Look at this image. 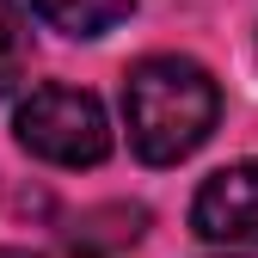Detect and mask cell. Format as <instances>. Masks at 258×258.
<instances>
[{"mask_svg": "<svg viewBox=\"0 0 258 258\" xmlns=\"http://www.w3.org/2000/svg\"><path fill=\"white\" fill-rule=\"evenodd\" d=\"M148 228V209L142 203H105V209H86L74 228H68V252L74 258H111L123 246H136Z\"/></svg>", "mask_w": 258, "mask_h": 258, "instance_id": "277c9868", "label": "cell"}, {"mask_svg": "<svg viewBox=\"0 0 258 258\" xmlns=\"http://www.w3.org/2000/svg\"><path fill=\"white\" fill-rule=\"evenodd\" d=\"M234 258H252V252H234Z\"/></svg>", "mask_w": 258, "mask_h": 258, "instance_id": "ba28073f", "label": "cell"}, {"mask_svg": "<svg viewBox=\"0 0 258 258\" xmlns=\"http://www.w3.org/2000/svg\"><path fill=\"white\" fill-rule=\"evenodd\" d=\"M13 136L25 154L80 172V166H99L111 154V117L80 86H31L13 111Z\"/></svg>", "mask_w": 258, "mask_h": 258, "instance_id": "7a4b0ae2", "label": "cell"}, {"mask_svg": "<svg viewBox=\"0 0 258 258\" xmlns=\"http://www.w3.org/2000/svg\"><path fill=\"white\" fill-rule=\"evenodd\" d=\"M123 123H129V148L148 166H178L215 136L221 86L190 55H142L123 74Z\"/></svg>", "mask_w": 258, "mask_h": 258, "instance_id": "6da1fadb", "label": "cell"}, {"mask_svg": "<svg viewBox=\"0 0 258 258\" xmlns=\"http://www.w3.org/2000/svg\"><path fill=\"white\" fill-rule=\"evenodd\" d=\"M31 13L55 25L61 37H105L136 13V0H31Z\"/></svg>", "mask_w": 258, "mask_h": 258, "instance_id": "5b68a950", "label": "cell"}, {"mask_svg": "<svg viewBox=\"0 0 258 258\" xmlns=\"http://www.w3.org/2000/svg\"><path fill=\"white\" fill-rule=\"evenodd\" d=\"M31 68V25H25V7L19 0H0V99L19 92Z\"/></svg>", "mask_w": 258, "mask_h": 258, "instance_id": "8992f818", "label": "cell"}, {"mask_svg": "<svg viewBox=\"0 0 258 258\" xmlns=\"http://www.w3.org/2000/svg\"><path fill=\"white\" fill-rule=\"evenodd\" d=\"M190 228L209 246L228 252H252L258 246V160H234L197 184L190 197Z\"/></svg>", "mask_w": 258, "mask_h": 258, "instance_id": "3957f363", "label": "cell"}, {"mask_svg": "<svg viewBox=\"0 0 258 258\" xmlns=\"http://www.w3.org/2000/svg\"><path fill=\"white\" fill-rule=\"evenodd\" d=\"M0 258H37V252H25V246H0Z\"/></svg>", "mask_w": 258, "mask_h": 258, "instance_id": "52a82bcc", "label": "cell"}]
</instances>
